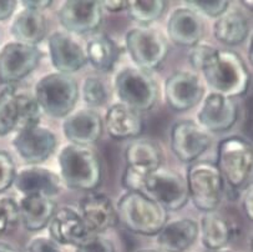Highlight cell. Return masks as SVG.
Here are the masks:
<instances>
[{
  "label": "cell",
  "mask_w": 253,
  "mask_h": 252,
  "mask_svg": "<svg viewBox=\"0 0 253 252\" xmlns=\"http://www.w3.org/2000/svg\"><path fill=\"white\" fill-rule=\"evenodd\" d=\"M214 50H216V48L207 44H201V43L193 45L190 49V52H188V60H190L191 66L195 70L201 71L206 60L211 56V54Z\"/></svg>",
  "instance_id": "37"
},
{
  "label": "cell",
  "mask_w": 253,
  "mask_h": 252,
  "mask_svg": "<svg viewBox=\"0 0 253 252\" xmlns=\"http://www.w3.org/2000/svg\"><path fill=\"white\" fill-rule=\"evenodd\" d=\"M50 239L60 246L78 247L90 237L95 236L87 229L79 211L71 207H61L55 211L54 216L50 220L49 225Z\"/></svg>",
  "instance_id": "18"
},
{
  "label": "cell",
  "mask_w": 253,
  "mask_h": 252,
  "mask_svg": "<svg viewBox=\"0 0 253 252\" xmlns=\"http://www.w3.org/2000/svg\"><path fill=\"white\" fill-rule=\"evenodd\" d=\"M16 171L18 170L10 153L5 150H0V194L13 186Z\"/></svg>",
  "instance_id": "35"
},
{
  "label": "cell",
  "mask_w": 253,
  "mask_h": 252,
  "mask_svg": "<svg viewBox=\"0 0 253 252\" xmlns=\"http://www.w3.org/2000/svg\"><path fill=\"white\" fill-rule=\"evenodd\" d=\"M116 95L121 104L138 112L149 111L159 99V86L151 73L126 68L116 75Z\"/></svg>",
  "instance_id": "10"
},
{
  "label": "cell",
  "mask_w": 253,
  "mask_h": 252,
  "mask_svg": "<svg viewBox=\"0 0 253 252\" xmlns=\"http://www.w3.org/2000/svg\"><path fill=\"white\" fill-rule=\"evenodd\" d=\"M165 99L176 111H186L201 102L205 88L201 79L191 71H176L165 81Z\"/></svg>",
  "instance_id": "14"
},
{
  "label": "cell",
  "mask_w": 253,
  "mask_h": 252,
  "mask_svg": "<svg viewBox=\"0 0 253 252\" xmlns=\"http://www.w3.org/2000/svg\"><path fill=\"white\" fill-rule=\"evenodd\" d=\"M79 213L94 235L102 234L119 224L115 205L104 194L91 193L80 199Z\"/></svg>",
  "instance_id": "19"
},
{
  "label": "cell",
  "mask_w": 253,
  "mask_h": 252,
  "mask_svg": "<svg viewBox=\"0 0 253 252\" xmlns=\"http://www.w3.org/2000/svg\"><path fill=\"white\" fill-rule=\"evenodd\" d=\"M52 1L50 0H29V1H21V5L25 9H32V10L42 11L51 6Z\"/></svg>",
  "instance_id": "40"
},
{
  "label": "cell",
  "mask_w": 253,
  "mask_h": 252,
  "mask_svg": "<svg viewBox=\"0 0 253 252\" xmlns=\"http://www.w3.org/2000/svg\"><path fill=\"white\" fill-rule=\"evenodd\" d=\"M238 119V107L233 99L211 93L205 98L197 114L199 125L207 133H223L233 128Z\"/></svg>",
  "instance_id": "17"
},
{
  "label": "cell",
  "mask_w": 253,
  "mask_h": 252,
  "mask_svg": "<svg viewBox=\"0 0 253 252\" xmlns=\"http://www.w3.org/2000/svg\"><path fill=\"white\" fill-rule=\"evenodd\" d=\"M102 6L100 1L69 0L59 9L58 18L61 26L69 33L87 34L94 33L102 23Z\"/></svg>",
  "instance_id": "16"
},
{
  "label": "cell",
  "mask_w": 253,
  "mask_h": 252,
  "mask_svg": "<svg viewBox=\"0 0 253 252\" xmlns=\"http://www.w3.org/2000/svg\"><path fill=\"white\" fill-rule=\"evenodd\" d=\"M250 20L242 11L226 10L213 24V35L219 43L226 45H240L250 34Z\"/></svg>",
  "instance_id": "28"
},
{
  "label": "cell",
  "mask_w": 253,
  "mask_h": 252,
  "mask_svg": "<svg viewBox=\"0 0 253 252\" xmlns=\"http://www.w3.org/2000/svg\"><path fill=\"white\" fill-rule=\"evenodd\" d=\"M19 205L20 222L29 231H40L49 225L54 216L56 203L51 198L46 196H23Z\"/></svg>",
  "instance_id": "26"
},
{
  "label": "cell",
  "mask_w": 253,
  "mask_h": 252,
  "mask_svg": "<svg viewBox=\"0 0 253 252\" xmlns=\"http://www.w3.org/2000/svg\"><path fill=\"white\" fill-rule=\"evenodd\" d=\"M85 55L87 61L96 70L109 73L115 66L120 51L116 43L109 35L96 34L87 40Z\"/></svg>",
  "instance_id": "29"
},
{
  "label": "cell",
  "mask_w": 253,
  "mask_h": 252,
  "mask_svg": "<svg viewBox=\"0 0 253 252\" xmlns=\"http://www.w3.org/2000/svg\"><path fill=\"white\" fill-rule=\"evenodd\" d=\"M46 31L47 23L44 13L25 8L18 13L10 26V34L16 43L34 47L44 39Z\"/></svg>",
  "instance_id": "27"
},
{
  "label": "cell",
  "mask_w": 253,
  "mask_h": 252,
  "mask_svg": "<svg viewBox=\"0 0 253 252\" xmlns=\"http://www.w3.org/2000/svg\"><path fill=\"white\" fill-rule=\"evenodd\" d=\"M136 252H161V251H159V250H155V249H141Z\"/></svg>",
  "instance_id": "44"
},
{
  "label": "cell",
  "mask_w": 253,
  "mask_h": 252,
  "mask_svg": "<svg viewBox=\"0 0 253 252\" xmlns=\"http://www.w3.org/2000/svg\"><path fill=\"white\" fill-rule=\"evenodd\" d=\"M188 199L200 211L212 212L219 206L223 194V179L216 164L196 161L188 166L186 175Z\"/></svg>",
  "instance_id": "7"
},
{
  "label": "cell",
  "mask_w": 253,
  "mask_h": 252,
  "mask_svg": "<svg viewBox=\"0 0 253 252\" xmlns=\"http://www.w3.org/2000/svg\"><path fill=\"white\" fill-rule=\"evenodd\" d=\"M42 109L34 97L14 86L0 91V138L39 125Z\"/></svg>",
  "instance_id": "6"
},
{
  "label": "cell",
  "mask_w": 253,
  "mask_h": 252,
  "mask_svg": "<svg viewBox=\"0 0 253 252\" xmlns=\"http://www.w3.org/2000/svg\"><path fill=\"white\" fill-rule=\"evenodd\" d=\"M59 167L64 184L73 190L94 191L101 184L100 156L89 146L74 144L64 146L59 153Z\"/></svg>",
  "instance_id": "2"
},
{
  "label": "cell",
  "mask_w": 253,
  "mask_h": 252,
  "mask_svg": "<svg viewBox=\"0 0 253 252\" xmlns=\"http://www.w3.org/2000/svg\"><path fill=\"white\" fill-rule=\"evenodd\" d=\"M212 93L227 98L242 97L250 88V71L246 62L236 51L216 49L201 69Z\"/></svg>",
  "instance_id": "1"
},
{
  "label": "cell",
  "mask_w": 253,
  "mask_h": 252,
  "mask_svg": "<svg viewBox=\"0 0 253 252\" xmlns=\"http://www.w3.org/2000/svg\"><path fill=\"white\" fill-rule=\"evenodd\" d=\"M13 146L24 161L37 165L44 162L55 152L58 140L50 129L35 125L18 131L13 138Z\"/></svg>",
  "instance_id": "15"
},
{
  "label": "cell",
  "mask_w": 253,
  "mask_h": 252,
  "mask_svg": "<svg viewBox=\"0 0 253 252\" xmlns=\"http://www.w3.org/2000/svg\"><path fill=\"white\" fill-rule=\"evenodd\" d=\"M213 252H232L230 250H218V251H213Z\"/></svg>",
  "instance_id": "45"
},
{
  "label": "cell",
  "mask_w": 253,
  "mask_h": 252,
  "mask_svg": "<svg viewBox=\"0 0 253 252\" xmlns=\"http://www.w3.org/2000/svg\"><path fill=\"white\" fill-rule=\"evenodd\" d=\"M211 145V136L192 120H181L171 129V149L182 162H195Z\"/></svg>",
  "instance_id": "13"
},
{
  "label": "cell",
  "mask_w": 253,
  "mask_h": 252,
  "mask_svg": "<svg viewBox=\"0 0 253 252\" xmlns=\"http://www.w3.org/2000/svg\"><path fill=\"white\" fill-rule=\"evenodd\" d=\"M0 252H20V251L16 250L15 247L11 246V245L5 244V242H0Z\"/></svg>",
  "instance_id": "43"
},
{
  "label": "cell",
  "mask_w": 253,
  "mask_h": 252,
  "mask_svg": "<svg viewBox=\"0 0 253 252\" xmlns=\"http://www.w3.org/2000/svg\"><path fill=\"white\" fill-rule=\"evenodd\" d=\"M63 131L65 138L74 145L90 146L101 138L104 122L92 109H80L64 117Z\"/></svg>",
  "instance_id": "20"
},
{
  "label": "cell",
  "mask_w": 253,
  "mask_h": 252,
  "mask_svg": "<svg viewBox=\"0 0 253 252\" xmlns=\"http://www.w3.org/2000/svg\"><path fill=\"white\" fill-rule=\"evenodd\" d=\"M18 6V1L14 0H0V21L11 18Z\"/></svg>",
  "instance_id": "39"
},
{
  "label": "cell",
  "mask_w": 253,
  "mask_h": 252,
  "mask_svg": "<svg viewBox=\"0 0 253 252\" xmlns=\"http://www.w3.org/2000/svg\"><path fill=\"white\" fill-rule=\"evenodd\" d=\"M42 51L34 45L6 43L0 49V84L13 86L32 74L42 60Z\"/></svg>",
  "instance_id": "12"
},
{
  "label": "cell",
  "mask_w": 253,
  "mask_h": 252,
  "mask_svg": "<svg viewBox=\"0 0 253 252\" xmlns=\"http://www.w3.org/2000/svg\"><path fill=\"white\" fill-rule=\"evenodd\" d=\"M75 252H116V249L111 240L95 235L76 247Z\"/></svg>",
  "instance_id": "36"
},
{
  "label": "cell",
  "mask_w": 253,
  "mask_h": 252,
  "mask_svg": "<svg viewBox=\"0 0 253 252\" xmlns=\"http://www.w3.org/2000/svg\"><path fill=\"white\" fill-rule=\"evenodd\" d=\"M84 101L90 107L102 106L107 101V90L104 81L97 76H87L81 89Z\"/></svg>",
  "instance_id": "33"
},
{
  "label": "cell",
  "mask_w": 253,
  "mask_h": 252,
  "mask_svg": "<svg viewBox=\"0 0 253 252\" xmlns=\"http://www.w3.org/2000/svg\"><path fill=\"white\" fill-rule=\"evenodd\" d=\"M233 229L230 222L214 211L206 212L201 218V240L206 249L211 251L223 250L232 240Z\"/></svg>",
  "instance_id": "30"
},
{
  "label": "cell",
  "mask_w": 253,
  "mask_h": 252,
  "mask_svg": "<svg viewBox=\"0 0 253 252\" xmlns=\"http://www.w3.org/2000/svg\"><path fill=\"white\" fill-rule=\"evenodd\" d=\"M126 169L123 175V186L127 191H141L144 180L161 169L164 153L160 145L149 139H136L125 150Z\"/></svg>",
  "instance_id": "8"
},
{
  "label": "cell",
  "mask_w": 253,
  "mask_h": 252,
  "mask_svg": "<svg viewBox=\"0 0 253 252\" xmlns=\"http://www.w3.org/2000/svg\"><path fill=\"white\" fill-rule=\"evenodd\" d=\"M242 208L247 217L252 221L253 215H252V186L247 187V191L245 194V198L242 201Z\"/></svg>",
  "instance_id": "42"
},
{
  "label": "cell",
  "mask_w": 253,
  "mask_h": 252,
  "mask_svg": "<svg viewBox=\"0 0 253 252\" xmlns=\"http://www.w3.org/2000/svg\"><path fill=\"white\" fill-rule=\"evenodd\" d=\"M100 3H101L102 9L110 11V13H120L121 10L126 9V1H120V0H118V1L107 0V1H100Z\"/></svg>",
  "instance_id": "41"
},
{
  "label": "cell",
  "mask_w": 253,
  "mask_h": 252,
  "mask_svg": "<svg viewBox=\"0 0 253 252\" xmlns=\"http://www.w3.org/2000/svg\"><path fill=\"white\" fill-rule=\"evenodd\" d=\"M185 3L186 6L196 14L201 13L202 15L216 19L230 8V1L227 0H191Z\"/></svg>",
  "instance_id": "34"
},
{
  "label": "cell",
  "mask_w": 253,
  "mask_h": 252,
  "mask_svg": "<svg viewBox=\"0 0 253 252\" xmlns=\"http://www.w3.org/2000/svg\"><path fill=\"white\" fill-rule=\"evenodd\" d=\"M20 224L18 201L10 196L0 195V234H10Z\"/></svg>",
  "instance_id": "32"
},
{
  "label": "cell",
  "mask_w": 253,
  "mask_h": 252,
  "mask_svg": "<svg viewBox=\"0 0 253 252\" xmlns=\"http://www.w3.org/2000/svg\"><path fill=\"white\" fill-rule=\"evenodd\" d=\"M205 33L201 16L187 6L177 8L171 13L167 21V35L178 47L192 48L199 44Z\"/></svg>",
  "instance_id": "23"
},
{
  "label": "cell",
  "mask_w": 253,
  "mask_h": 252,
  "mask_svg": "<svg viewBox=\"0 0 253 252\" xmlns=\"http://www.w3.org/2000/svg\"><path fill=\"white\" fill-rule=\"evenodd\" d=\"M104 125L112 139H135L144 131V120L141 114L126 105L114 104L105 114Z\"/></svg>",
  "instance_id": "25"
},
{
  "label": "cell",
  "mask_w": 253,
  "mask_h": 252,
  "mask_svg": "<svg viewBox=\"0 0 253 252\" xmlns=\"http://www.w3.org/2000/svg\"><path fill=\"white\" fill-rule=\"evenodd\" d=\"M25 252H63L60 246L50 237H35L25 247Z\"/></svg>",
  "instance_id": "38"
},
{
  "label": "cell",
  "mask_w": 253,
  "mask_h": 252,
  "mask_svg": "<svg viewBox=\"0 0 253 252\" xmlns=\"http://www.w3.org/2000/svg\"><path fill=\"white\" fill-rule=\"evenodd\" d=\"M217 169L223 181L236 190L250 187L253 169L252 146L241 136H228L217 148Z\"/></svg>",
  "instance_id": "4"
},
{
  "label": "cell",
  "mask_w": 253,
  "mask_h": 252,
  "mask_svg": "<svg viewBox=\"0 0 253 252\" xmlns=\"http://www.w3.org/2000/svg\"><path fill=\"white\" fill-rule=\"evenodd\" d=\"M34 98L42 111L61 119L73 112L79 99V85L68 74H47L38 81Z\"/></svg>",
  "instance_id": "5"
},
{
  "label": "cell",
  "mask_w": 253,
  "mask_h": 252,
  "mask_svg": "<svg viewBox=\"0 0 253 252\" xmlns=\"http://www.w3.org/2000/svg\"><path fill=\"white\" fill-rule=\"evenodd\" d=\"M14 186L23 196L52 198L61 190V180L54 171L40 166L23 167L16 171Z\"/></svg>",
  "instance_id": "22"
},
{
  "label": "cell",
  "mask_w": 253,
  "mask_h": 252,
  "mask_svg": "<svg viewBox=\"0 0 253 252\" xmlns=\"http://www.w3.org/2000/svg\"><path fill=\"white\" fill-rule=\"evenodd\" d=\"M141 193L167 212L180 210L188 201L185 179L176 171L162 167L144 180Z\"/></svg>",
  "instance_id": "11"
},
{
  "label": "cell",
  "mask_w": 253,
  "mask_h": 252,
  "mask_svg": "<svg viewBox=\"0 0 253 252\" xmlns=\"http://www.w3.org/2000/svg\"><path fill=\"white\" fill-rule=\"evenodd\" d=\"M166 8L167 3L164 0H130L126 1L125 10L133 21L147 25L161 18Z\"/></svg>",
  "instance_id": "31"
},
{
  "label": "cell",
  "mask_w": 253,
  "mask_h": 252,
  "mask_svg": "<svg viewBox=\"0 0 253 252\" xmlns=\"http://www.w3.org/2000/svg\"><path fill=\"white\" fill-rule=\"evenodd\" d=\"M119 222L132 234L154 236L169 220L167 211L145 194L127 191L118 201Z\"/></svg>",
  "instance_id": "3"
},
{
  "label": "cell",
  "mask_w": 253,
  "mask_h": 252,
  "mask_svg": "<svg viewBox=\"0 0 253 252\" xmlns=\"http://www.w3.org/2000/svg\"><path fill=\"white\" fill-rule=\"evenodd\" d=\"M125 45L137 69L151 73L164 64L169 55V42L161 31L147 26L132 28L126 33Z\"/></svg>",
  "instance_id": "9"
},
{
  "label": "cell",
  "mask_w": 253,
  "mask_h": 252,
  "mask_svg": "<svg viewBox=\"0 0 253 252\" xmlns=\"http://www.w3.org/2000/svg\"><path fill=\"white\" fill-rule=\"evenodd\" d=\"M49 52L52 66L61 74L71 75L87 62L85 50L68 33L55 31L51 34L49 38Z\"/></svg>",
  "instance_id": "21"
},
{
  "label": "cell",
  "mask_w": 253,
  "mask_h": 252,
  "mask_svg": "<svg viewBox=\"0 0 253 252\" xmlns=\"http://www.w3.org/2000/svg\"><path fill=\"white\" fill-rule=\"evenodd\" d=\"M199 234L200 226L193 218H172L156 235V242L165 252H183L195 244Z\"/></svg>",
  "instance_id": "24"
}]
</instances>
